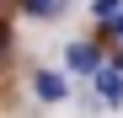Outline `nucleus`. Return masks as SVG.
Segmentation results:
<instances>
[{
  "instance_id": "2",
  "label": "nucleus",
  "mask_w": 123,
  "mask_h": 118,
  "mask_svg": "<svg viewBox=\"0 0 123 118\" xmlns=\"http://www.w3.org/2000/svg\"><path fill=\"white\" fill-rule=\"evenodd\" d=\"M27 86H32V97H37V102H43V107H59V102H70V75L64 70H59V65H37L32 75H27Z\"/></svg>"
},
{
  "instance_id": "3",
  "label": "nucleus",
  "mask_w": 123,
  "mask_h": 118,
  "mask_svg": "<svg viewBox=\"0 0 123 118\" xmlns=\"http://www.w3.org/2000/svg\"><path fill=\"white\" fill-rule=\"evenodd\" d=\"M91 91H96V102H102V107H123V70L112 65V59L91 75Z\"/></svg>"
},
{
  "instance_id": "7",
  "label": "nucleus",
  "mask_w": 123,
  "mask_h": 118,
  "mask_svg": "<svg viewBox=\"0 0 123 118\" xmlns=\"http://www.w3.org/2000/svg\"><path fill=\"white\" fill-rule=\"evenodd\" d=\"M123 11V0H91V22H112Z\"/></svg>"
},
{
  "instance_id": "5",
  "label": "nucleus",
  "mask_w": 123,
  "mask_h": 118,
  "mask_svg": "<svg viewBox=\"0 0 123 118\" xmlns=\"http://www.w3.org/2000/svg\"><path fill=\"white\" fill-rule=\"evenodd\" d=\"M11 59H16V22L11 11H0V75L11 70Z\"/></svg>"
},
{
  "instance_id": "1",
  "label": "nucleus",
  "mask_w": 123,
  "mask_h": 118,
  "mask_svg": "<svg viewBox=\"0 0 123 118\" xmlns=\"http://www.w3.org/2000/svg\"><path fill=\"white\" fill-rule=\"evenodd\" d=\"M102 65H107V48L96 43V32H86V38H70V43H64V65H59V70H64L70 81H91Z\"/></svg>"
},
{
  "instance_id": "8",
  "label": "nucleus",
  "mask_w": 123,
  "mask_h": 118,
  "mask_svg": "<svg viewBox=\"0 0 123 118\" xmlns=\"http://www.w3.org/2000/svg\"><path fill=\"white\" fill-rule=\"evenodd\" d=\"M11 6H16V0H0V11H11Z\"/></svg>"
},
{
  "instance_id": "4",
  "label": "nucleus",
  "mask_w": 123,
  "mask_h": 118,
  "mask_svg": "<svg viewBox=\"0 0 123 118\" xmlns=\"http://www.w3.org/2000/svg\"><path fill=\"white\" fill-rule=\"evenodd\" d=\"M11 11H22V16H32V22H59V16L70 11V0H16Z\"/></svg>"
},
{
  "instance_id": "6",
  "label": "nucleus",
  "mask_w": 123,
  "mask_h": 118,
  "mask_svg": "<svg viewBox=\"0 0 123 118\" xmlns=\"http://www.w3.org/2000/svg\"><path fill=\"white\" fill-rule=\"evenodd\" d=\"M91 32H96V43L107 48V54H112V48H123V11L112 16V22H91Z\"/></svg>"
}]
</instances>
